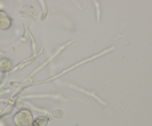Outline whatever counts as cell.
Masks as SVG:
<instances>
[{
  "label": "cell",
  "mask_w": 152,
  "mask_h": 126,
  "mask_svg": "<svg viewBox=\"0 0 152 126\" xmlns=\"http://www.w3.org/2000/svg\"><path fill=\"white\" fill-rule=\"evenodd\" d=\"M12 24L10 16L3 10H0V29L7 30L10 28Z\"/></svg>",
  "instance_id": "cell-2"
},
{
  "label": "cell",
  "mask_w": 152,
  "mask_h": 126,
  "mask_svg": "<svg viewBox=\"0 0 152 126\" xmlns=\"http://www.w3.org/2000/svg\"><path fill=\"white\" fill-rule=\"evenodd\" d=\"M13 120L16 126H31L34 121V117L31 111L23 109L16 113Z\"/></svg>",
  "instance_id": "cell-1"
},
{
  "label": "cell",
  "mask_w": 152,
  "mask_h": 126,
  "mask_svg": "<svg viewBox=\"0 0 152 126\" xmlns=\"http://www.w3.org/2000/svg\"><path fill=\"white\" fill-rule=\"evenodd\" d=\"M11 67V62L8 59L3 58L0 60V71L2 72H5L10 70Z\"/></svg>",
  "instance_id": "cell-4"
},
{
  "label": "cell",
  "mask_w": 152,
  "mask_h": 126,
  "mask_svg": "<svg viewBox=\"0 0 152 126\" xmlns=\"http://www.w3.org/2000/svg\"><path fill=\"white\" fill-rule=\"evenodd\" d=\"M49 119L46 117H38L33 121L31 126H46L48 123Z\"/></svg>",
  "instance_id": "cell-3"
}]
</instances>
